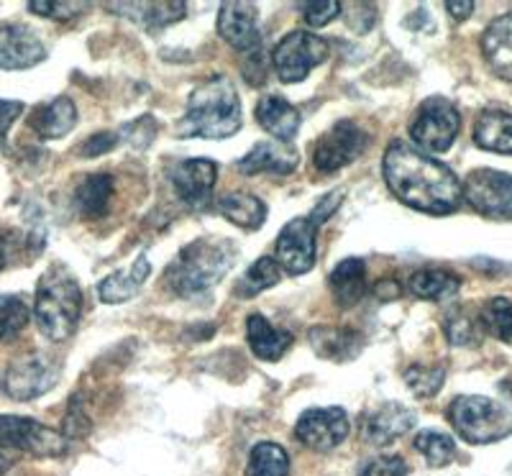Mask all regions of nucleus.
<instances>
[{
  "mask_svg": "<svg viewBox=\"0 0 512 476\" xmlns=\"http://www.w3.org/2000/svg\"><path fill=\"white\" fill-rule=\"evenodd\" d=\"M482 54L489 70L512 82V13L495 18L482 34Z\"/></svg>",
  "mask_w": 512,
  "mask_h": 476,
  "instance_id": "obj_19",
  "label": "nucleus"
},
{
  "mask_svg": "<svg viewBox=\"0 0 512 476\" xmlns=\"http://www.w3.org/2000/svg\"><path fill=\"white\" fill-rule=\"evenodd\" d=\"M446 336L454 346H474L479 341V328L472 318L456 313L446 320Z\"/></svg>",
  "mask_w": 512,
  "mask_h": 476,
  "instance_id": "obj_37",
  "label": "nucleus"
},
{
  "mask_svg": "<svg viewBox=\"0 0 512 476\" xmlns=\"http://www.w3.org/2000/svg\"><path fill=\"white\" fill-rule=\"evenodd\" d=\"M80 313V282L64 264H54L41 274L36 285L34 320L41 336H47L49 341H67L80 323Z\"/></svg>",
  "mask_w": 512,
  "mask_h": 476,
  "instance_id": "obj_4",
  "label": "nucleus"
},
{
  "mask_svg": "<svg viewBox=\"0 0 512 476\" xmlns=\"http://www.w3.org/2000/svg\"><path fill=\"white\" fill-rule=\"evenodd\" d=\"M466 203L484 218L510 221L512 218V175L497 169H474L461 185Z\"/></svg>",
  "mask_w": 512,
  "mask_h": 476,
  "instance_id": "obj_9",
  "label": "nucleus"
},
{
  "mask_svg": "<svg viewBox=\"0 0 512 476\" xmlns=\"http://www.w3.org/2000/svg\"><path fill=\"white\" fill-rule=\"evenodd\" d=\"M218 34L226 39L228 47L246 57L262 54V29H259V11L254 3H223L218 16Z\"/></svg>",
  "mask_w": 512,
  "mask_h": 476,
  "instance_id": "obj_14",
  "label": "nucleus"
},
{
  "mask_svg": "<svg viewBox=\"0 0 512 476\" xmlns=\"http://www.w3.org/2000/svg\"><path fill=\"white\" fill-rule=\"evenodd\" d=\"M256 121L259 126L272 134L277 141H287L290 144L292 139L300 131V113H297L295 105L287 103L285 98H277V95H267L256 103Z\"/></svg>",
  "mask_w": 512,
  "mask_h": 476,
  "instance_id": "obj_20",
  "label": "nucleus"
},
{
  "mask_svg": "<svg viewBox=\"0 0 512 476\" xmlns=\"http://www.w3.org/2000/svg\"><path fill=\"white\" fill-rule=\"evenodd\" d=\"M59 366L44 354H26L8 366L3 377V389L6 395L18 402H29L36 397L47 395L49 389L57 384Z\"/></svg>",
  "mask_w": 512,
  "mask_h": 476,
  "instance_id": "obj_10",
  "label": "nucleus"
},
{
  "mask_svg": "<svg viewBox=\"0 0 512 476\" xmlns=\"http://www.w3.org/2000/svg\"><path fill=\"white\" fill-rule=\"evenodd\" d=\"M384 180L395 198L420 213L448 215L464 200L459 177L443 162L425 157L410 144L392 141L384 154Z\"/></svg>",
  "mask_w": 512,
  "mask_h": 476,
  "instance_id": "obj_1",
  "label": "nucleus"
},
{
  "mask_svg": "<svg viewBox=\"0 0 512 476\" xmlns=\"http://www.w3.org/2000/svg\"><path fill=\"white\" fill-rule=\"evenodd\" d=\"M400 295V287H397V282H379L377 285V297H382V300H392V297Z\"/></svg>",
  "mask_w": 512,
  "mask_h": 476,
  "instance_id": "obj_46",
  "label": "nucleus"
},
{
  "mask_svg": "<svg viewBox=\"0 0 512 476\" xmlns=\"http://www.w3.org/2000/svg\"><path fill=\"white\" fill-rule=\"evenodd\" d=\"M448 420L466 443L484 446L512 433V413L500 402L482 395H461L448 407Z\"/></svg>",
  "mask_w": 512,
  "mask_h": 476,
  "instance_id": "obj_5",
  "label": "nucleus"
},
{
  "mask_svg": "<svg viewBox=\"0 0 512 476\" xmlns=\"http://www.w3.org/2000/svg\"><path fill=\"white\" fill-rule=\"evenodd\" d=\"M328 59V41L310 31H292L274 47V72L282 82H303L310 72Z\"/></svg>",
  "mask_w": 512,
  "mask_h": 476,
  "instance_id": "obj_7",
  "label": "nucleus"
},
{
  "mask_svg": "<svg viewBox=\"0 0 512 476\" xmlns=\"http://www.w3.org/2000/svg\"><path fill=\"white\" fill-rule=\"evenodd\" d=\"M44 57L47 47L29 26H0V70H29L44 62Z\"/></svg>",
  "mask_w": 512,
  "mask_h": 476,
  "instance_id": "obj_16",
  "label": "nucleus"
},
{
  "mask_svg": "<svg viewBox=\"0 0 512 476\" xmlns=\"http://www.w3.org/2000/svg\"><path fill=\"white\" fill-rule=\"evenodd\" d=\"M280 277H282V267L277 264V259H272V256H262L259 262H254L249 269H246L244 279L239 282V295L241 297L259 295V292L277 285Z\"/></svg>",
  "mask_w": 512,
  "mask_h": 476,
  "instance_id": "obj_33",
  "label": "nucleus"
},
{
  "mask_svg": "<svg viewBox=\"0 0 512 476\" xmlns=\"http://www.w3.org/2000/svg\"><path fill=\"white\" fill-rule=\"evenodd\" d=\"M310 343L323 359L331 361H349L361 351L364 338L351 328L338 326H315L310 331Z\"/></svg>",
  "mask_w": 512,
  "mask_h": 476,
  "instance_id": "obj_23",
  "label": "nucleus"
},
{
  "mask_svg": "<svg viewBox=\"0 0 512 476\" xmlns=\"http://www.w3.org/2000/svg\"><path fill=\"white\" fill-rule=\"evenodd\" d=\"M461 128V116L456 105L446 98H428L415 113L410 126V139L423 151L443 154L451 149Z\"/></svg>",
  "mask_w": 512,
  "mask_h": 476,
  "instance_id": "obj_6",
  "label": "nucleus"
},
{
  "mask_svg": "<svg viewBox=\"0 0 512 476\" xmlns=\"http://www.w3.org/2000/svg\"><path fill=\"white\" fill-rule=\"evenodd\" d=\"M236 256L239 251L226 238H200L177 254L164 274V282L175 295L195 297L218 285L231 272Z\"/></svg>",
  "mask_w": 512,
  "mask_h": 476,
  "instance_id": "obj_3",
  "label": "nucleus"
},
{
  "mask_svg": "<svg viewBox=\"0 0 512 476\" xmlns=\"http://www.w3.org/2000/svg\"><path fill=\"white\" fill-rule=\"evenodd\" d=\"M31 310L24 297L0 295V343L11 341L29 326Z\"/></svg>",
  "mask_w": 512,
  "mask_h": 476,
  "instance_id": "obj_34",
  "label": "nucleus"
},
{
  "mask_svg": "<svg viewBox=\"0 0 512 476\" xmlns=\"http://www.w3.org/2000/svg\"><path fill=\"white\" fill-rule=\"evenodd\" d=\"M239 128V93L228 77H213L190 95L185 118L177 123V136L182 139H228Z\"/></svg>",
  "mask_w": 512,
  "mask_h": 476,
  "instance_id": "obj_2",
  "label": "nucleus"
},
{
  "mask_svg": "<svg viewBox=\"0 0 512 476\" xmlns=\"http://www.w3.org/2000/svg\"><path fill=\"white\" fill-rule=\"evenodd\" d=\"M415 425V413L410 407L397 405V402H387V405L377 407L374 413L364 415L361 420V433L374 446H384L400 438L402 433H408Z\"/></svg>",
  "mask_w": 512,
  "mask_h": 476,
  "instance_id": "obj_18",
  "label": "nucleus"
},
{
  "mask_svg": "<svg viewBox=\"0 0 512 476\" xmlns=\"http://www.w3.org/2000/svg\"><path fill=\"white\" fill-rule=\"evenodd\" d=\"M0 443L16 451L18 456L31 453L41 459L64 456L70 446L67 436H62L59 430L47 428L31 418H18V415H0Z\"/></svg>",
  "mask_w": 512,
  "mask_h": 476,
  "instance_id": "obj_8",
  "label": "nucleus"
},
{
  "mask_svg": "<svg viewBox=\"0 0 512 476\" xmlns=\"http://www.w3.org/2000/svg\"><path fill=\"white\" fill-rule=\"evenodd\" d=\"M218 167L210 159H182L169 167V182L187 208L203 210L213 198Z\"/></svg>",
  "mask_w": 512,
  "mask_h": 476,
  "instance_id": "obj_13",
  "label": "nucleus"
},
{
  "mask_svg": "<svg viewBox=\"0 0 512 476\" xmlns=\"http://www.w3.org/2000/svg\"><path fill=\"white\" fill-rule=\"evenodd\" d=\"M216 208L226 221H231L233 226L246 228V231H256L267 221V205L254 198V195H246V192H228L218 200Z\"/></svg>",
  "mask_w": 512,
  "mask_h": 476,
  "instance_id": "obj_26",
  "label": "nucleus"
},
{
  "mask_svg": "<svg viewBox=\"0 0 512 476\" xmlns=\"http://www.w3.org/2000/svg\"><path fill=\"white\" fill-rule=\"evenodd\" d=\"M341 8L344 6H341V3H336V0H326V3H303V6H300V11H303L305 21L318 29V26L331 24L333 18L341 13Z\"/></svg>",
  "mask_w": 512,
  "mask_h": 476,
  "instance_id": "obj_38",
  "label": "nucleus"
},
{
  "mask_svg": "<svg viewBox=\"0 0 512 476\" xmlns=\"http://www.w3.org/2000/svg\"><path fill=\"white\" fill-rule=\"evenodd\" d=\"M408 287L420 300L441 302L459 292L461 279L454 272H448V269H420V272H415L410 277Z\"/></svg>",
  "mask_w": 512,
  "mask_h": 476,
  "instance_id": "obj_29",
  "label": "nucleus"
},
{
  "mask_svg": "<svg viewBox=\"0 0 512 476\" xmlns=\"http://www.w3.org/2000/svg\"><path fill=\"white\" fill-rule=\"evenodd\" d=\"M361 476H408V464L400 456H379Z\"/></svg>",
  "mask_w": 512,
  "mask_h": 476,
  "instance_id": "obj_40",
  "label": "nucleus"
},
{
  "mask_svg": "<svg viewBox=\"0 0 512 476\" xmlns=\"http://www.w3.org/2000/svg\"><path fill=\"white\" fill-rule=\"evenodd\" d=\"M443 379H446V369L443 366L413 364L405 369V382L413 389V395L418 397L438 395V389L443 387Z\"/></svg>",
  "mask_w": 512,
  "mask_h": 476,
  "instance_id": "obj_36",
  "label": "nucleus"
},
{
  "mask_svg": "<svg viewBox=\"0 0 512 476\" xmlns=\"http://www.w3.org/2000/svg\"><path fill=\"white\" fill-rule=\"evenodd\" d=\"M88 8V3H31L29 11L39 13L44 18H57V21H70L77 13Z\"/></svg>",
  "mask_w": 512,
  "mask_h": 476,
  "instance_id": "obj_39",
  "label": "nucleus"
},
{
  "mask_svg": "<svg viewBox=\"0 0 512 476\" xmlns=\"http://www.w3.org/2000/svg\"><path fill=\"white\" fill-rule=\"evenodd\" d=\"M415 451L428 461V466L441 469V466L454 461L456 443L454 438L446 436V433H438V430H423V433L415 436Z\"/></svg>",
  "mask_w": 512,
  "mask_h": 476,
  "instance_id": "obj_32",
  "label": "nucleus"
},
{
  "mask_svg": "<svg viewBox=\"0 0 512 476\" xmlns=\"http://www.w3.org/2000/svg\"><path fill=\"white\" fill-rule=\"evenodd\" d=\"M118 139H121V134H113V131H103V134H95L80 146V154H82V157H100V154H105V151L116 149Z\"/></svg>",
  "mask_w": 512,
  "mask_h": 476,
  "instance_id": "obj_41",
  "label": "nucleus"
},
{
  "mask_svg": "<svg viewBox=\"0 0 512 476\" xmlns=\"http://www.w3.org/2000/svg\"><path fill=\"white\" fill-rule=\"evenodd\" d=\"M328 285L341 308H354L367 292V267L361 259H344L331 272Z\"/></svg>",
  "mask_w": 512,
  "mask_h": 476,
  "instance_id": "obj_25",
  "label": "nucleus"
},
{
  "mask_svg": "<svg viewBox=\"0 0 512 476\" xmlns=\"http://www.w3.org/2000/svg\"><path fill=\"white\" fill-rule=\"evenodd\" d=\"M300 164V154L287 141H259L254 149L239 159L241 175H259V172H272V175H290Z\"/></svg>",
  "mask_w": 512,
  "mask_h": 476,
  "instance_id": "obj_17",
  "label": "nucleus"
},
{
  "mask_svg": "<svg viewBox=\"0 0 512 476\" xmlns=\"http://www.w3.org/2000/svg\"><path fill=\"white\" fill-rule=\"evenodd\" d=\"M75 123L77 108L70 98L49 100L31 113V128L41 139H62L75 128Z\"/></svg>",
  "mask_w": 512,
  "mask_h": 476,
  "instance_id": "obj_22",
  "label": "nucleus"
},
{
  "mask_svg": "<svg viewBox=\"0 0 512 476\" xmlns=\"http://www.w3.org/2000/svg\"><path fill=\"white\" fill-rule=\"evenodd\" d=\"M21 113H24V103H18V100H0V144H3L8 128L13 126V121Z\"/></svg>",
  "mask_w": 512,
  "mask_h": 476,
  "instance_id": "obj_43",
  "label": "nucleus"
},
{
  "mask_svg": "<svg viewBox=\"0 0 512 476\" xmlns=\"http://www.w3.org/2000/svg\"><path fill=\"white\" fill-rule=\"evenodd\" d=\"M290 474V456L277 443H259L251 448L246 476H287Z\"/></svg>",
  "mask_w": 512,
  "mask_h": 476,
  "instance_id": "obj_31",
  "label": "nucleus"
},
{
  "mask_svg": "<svg viewBox=\"0 0 512 476\" xmlns=\"http://www.w3.org/2000/svg\"><path fill=\"white\" fill-rule=\"evenodd\" d=\"M152 272V264L146 256H139L134 264L123 272L111 274V277H105L98 287V297L105 302V305H118V302H126L141 290V285L146 282Z\"/></svg>",
  "mask_w": 512,
  "mask_h": 476,
  "instance_id": "obj_24",
  "label": "nucleus"
},
{
  "mask_svg": "<svg viewBox=\"0 0 512 476\" xmlns=\"http://www.w3.org/2000/svg\"><path fill=\"white\" fill-rule=\"evenodd\" d=\"M297 438L315 451H333L349 436V415L341 407H315L300 415Z\"/></svg>",
  "mask_w": 512,
  "mask_h": 476,
  "instance_id": "obj_15",
  "label": "nucleus"
},
{
  "mask_svg": "<svg viewBox=\"0 0 512 476\" xmlns=\"http://www.w3.org/2000/svg\"><path fill=\"white\" fill-rule=\"evenodd\" d=\"M367 149V131L354 121H338L320 136L315 146V169L323 175H331L336 169L354 162L361 151Z\"/></svg>",
  "mask_w": 512,
  "mask_h": 476,
  "instance_id": "obj_11",
  "label": "nucleus"
},
{
  "mask_svg": "<svg viewBox=\"0 0 512 476\" xmlns=\"http://www.w3.org/2000/svg\"><path fill=\"white\" fill-rule=\"evenodd\" d=\"M446 11L454 21H466L474 13V3H446Z\"/></svg>",
  "mask_w": 512,
  "mask_h": 476,
  "instance_id": "obj_44",
  "label": "nucleus"
},
{
  "mask_svg": "<svg viewBox=\"0 0 512 476\" xmlns=\"http://www.w3.org/2000/svg\"><path fill=\"white\" fill-rule=\"evenodd\" d=\"M320 223L313 215L305 218H295L282 228L280 238H277V264L285 269L287 274H305L313 269L315 264V233H318Z\"/></svg>",
  "mask_w": 512,
  "mask_h": 476,
  "instance_id": "obj_12",
  "label": "nucleus"
},
{
  "mask_svg": "<svg viewBox=\"0 0 512 476\" xmlns=\"http://www.w3.org/2000/svg\"><path fill=\"white\" fill-rule=\"evenodd\" d=\"M474 141L479 149L495 154H512V116L502 111H484L474 126Z\"/></svg>",
  "mask_w": 512,
  "mask_h": 476,
  "instance_id": "obj_27",
  "label": "nucleus"
},
{
  "mask_svg": "<svg viewBox=\"0 0 512 476\" xmlns=\"http://www.w3.org/2000/svg\"><path fill=\"white\" fill-rule=\"evenodd\" d=\"M8 233H0V272L6 269L8 264Z\"/></svg>",
  "mask_w": 512,
  "mask_h": 476,
  "instance_id": "obj_47",
  "label": "nucleus"
},
{
  "mask_svg": "<svg viewBox=\"0 0 512 476\" xmlns=\"http://www.w3.org/2000/svg\"><path fill=\"white\" fill-rule=\"evenodd\" d=\"M246 338H249L251 351L262 361H280L295 341L290 331L272 326L264 315H249Z\"/></svg>",
  "mask_w": 512,
  "mask_h": 476,
  "instance_id": "obj_21",
  "label": "nucleus"
},
{
  "mask_svg": "<svg viewBox=\"0 0 512 476\" xmlns=\"http://www.w3.org/2000/svg\"><path fill=\"white\" fill-rule=\"evenodd\" d=\"M113 198V177L100 172V175H90L77 185L75 190V205L85 218H100L108 210Z\"/></svg>",
  "mask_w": 512,
  "mask_h": 476,
  "instance_id": "obj_30",
  "label": "nucleus"
},
{
  "mask_svg": "<svg viewBox=\"0 0 512 476\" xmlns=\"http://www.w3.org/2000/svg\"><path fill=\"white\" fill-rule=\"evenodd\" d=\"M116 13H126L131 21H139L149 31L164 29V26L175 24L185 16V3H113L108 6Z\"/></svg>",
  "mask_w": 512,
  "mask_h": 476,
  "instance_id": "obj_28",
  "label": "nucleus"
},
{
  "mask_svg": "<svg viewBox=\"0 0 512 476\" xmlns=\"http://www.w3.org/2000/svg\"><path fill=\"white\" fill-rule=\"evenodd\" d=\"M482 328L500 341H512V302L505 297H495L479 313Z\"/></svg>",
  "mask_w": 512,
  "mask_h": 476,
  "instance_id": "obj_35",
  "label": "nucleus"
},
{
  "mask_svg": "<svg viewBox=\"0 0 512 476\" xmlns=\"http://www.w3.org/2000/svg\"><path fill=\"white\" fill-rule=\"evenodd\" d=\"M88 430H90V420L85 418V413H82L80 402L72 400L70 413H67V418H64V433H67L70 438L72 436L80 438V436H85Z\"/></svg>",
  "mask_w": 512,
  "mask_h": 476,
  "instance_id": "obj_42",
  "label": "nucleus"
},
{
  "mask_svg": "<svg viewBox=\"0 0 512 476\" xmlns=\"http://www.w3.org/2000/svg\"><path fill=\"white\" fill-rule=\"evenodd\" d=\"M16 459H18V453L11 451V448L0 443V474L11 469V466L16 464Z\"/></svg>",
  "mask_w": 512,
  "mask_h": 476,
  "instance_id": "obj_45",
  "label": "nucleus"
}]
</instances>
